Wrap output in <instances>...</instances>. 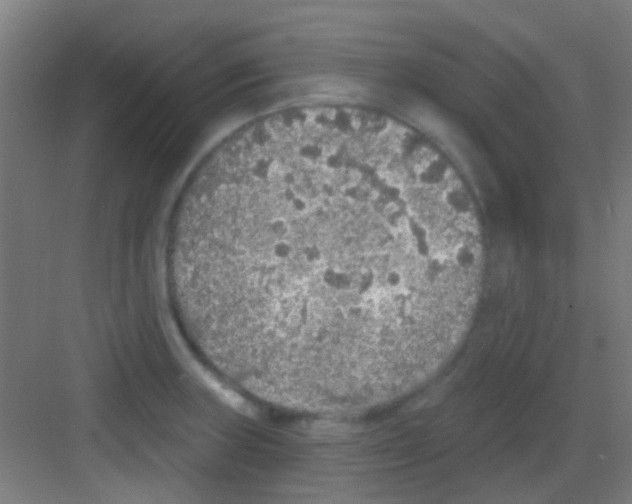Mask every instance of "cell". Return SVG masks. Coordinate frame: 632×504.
Wrapping results in <instances>:
<instances>
[{"instance_id": "1", "label": "cell", "mask_w": 632, "mask_h": 504, "mask_svg": "<svg viewBox=\"0 0 632 504\" xmlns=\"http://www.w3.org/2000/svg\"><path fill=\"white\" fill-rule=\"evenodd\" d=\"M461 258L456 236L407 192L325 153L207 184L169 252L202 347L244 385L298 401L364 395L413 366Z\"/></svg>"}]
</instances>
